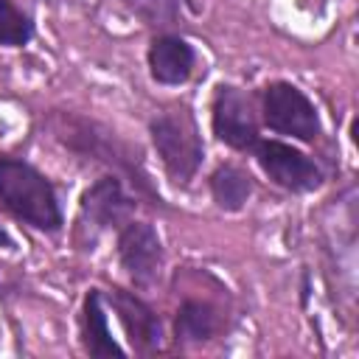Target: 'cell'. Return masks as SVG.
Masks as SVG:
<instances>
[{
    "label": "cell",
    "instance_id": "cell-5",
    "mask_svg": "<svg viewBox=\"0 0 359 359\" xmlns=\"http://www.w3.org/2000/svg\"><path fill=\"white\" fill-rule=\"evenodd\" d=\"M210 123H213V135L230 149L247 151L258 140V123H255L252 104L238 87H230V84L216 87L213 104H210Z\"/></svg>",
    "mask_w": 359,
    "mask_h": 359
},
{
    "label": "cell",
    "instance_id": "cell-4",
    "mask_svg": "<svg viewBox=\"0 0 359 359\" xmlns=\"http://www.w3.org/2000/svg\"><path fill=\"white\" fill-rule=\"evenodd\" d=\"M252 149H255L258 165L264 168V174L275 185L294 191V194H306V191L320 188L323 174H320L317 163L309 154H303L300 149L280 143V140H255Z\"/></svg>",
    "mask_w": 359,
    "mask_h": 359
},
{
    "label": "cell",
    "instance_id": "cell-13",
    "mask_svg": "<svg viewBox=\"0 0 359 359\" xmlns=\"http://www.w3.org/2000/svg\"><path fill=\"white\" fill-rule=\"evenodd\" d=\"M210 194L222 210H241L252 194V177L238 165H219L210 174Z\"/></svg>",
    "mask_w": 359,
    "mask_h": 359
},
{
    "label": "cell",
    "instance_id": "cell-9",
    "mask_svg": "<svg viewBox=\"0 0 359 359\" xmlns=\"http://www.w3.org/2000/svg\"><path fill=\"white\" fill-rule=\"evenodd\" d=\"M109 303L118 311V320H121L123 331L129 334V342H132L135 351H140V353L160 351V345H163L160 320L137 294L123 292V289H112Z\"/></svg>",
    "mask_w": 359,
    "mask_h": 359
},
{
    "label": "cell",
    "instance_id": "cell-15",
    "mask_svg": "<svg viewBox=\"0 0 359 359\" xmlns=\"http://www.w3.org/2000/svg\"><path fill=\"white\" fill-rule=\"evenodd\" d=\"M31 31V20L11 0H0V45H25Z\"/></svg>",
    "mask_w": 359,
    "mask_h": 359
},
{
    "label": "cell",
    "instance_id": "cell-12",
    "mask_svg": "<svg viewBox=\"0 0 359 359\" xmlns=\"http://www.w3.org/2000/svg\"><path fill=\"white\" fill-rule=\"evenodd\" d=\"M219 331V314L210 303L202 300H185L177 311L174 320V334L177 342L182 345H194V342H208L213 334Z\"/></svg>",
    "mask_w": 359,
    "mask_h": 359
},
{
    "label": "cell",
    "instance_id": "cell-2",
    "mask_svg": "<svg viewBox=\"0 0 359 359\" xmlns=\"http://www.w3.org/2000/svg\"><path fill=\"white\" fill-rule=\"evenodd\" d=\"M151 143L174 182H188L202 163V137L188 109H168L151 121Z\"/></svg>",
    "mask_w": 359,
    "mask_h": 359
},
{
    "label": "cell",
    "instance_id": "cell-10",
    "mask_svg": "<svg viewBox=\"0 0 359 359\" xmlns=\"http://www.w3.org/2000/svg\"><path fill=\"white\" fill-rule=\"evenodd\" d=\"M196 53L180 36H157L149 48V70L160 84H182L194 70Z\"/></svg>",
    "mask_w": 359,
    "mask_h": 359
},
{
    "label": "cell",
    "instance_id": "cell-6",
    "mask_svg": "<svg viewBox=\"0 0 359 359\" xmlns=\"http://www.w3.org/2000/svg\"><path fill=\"white\" fill-rule=\"evenodd\" d=\"M118 258L135 286H154L163 272V244L154 227L146 222H126L118 233Z\"/></svg>",
    "mask_w": 359,
    "mask_h": 359
},
{
    "label": "cell",
    "instance_id": "cell-14",
    "mask_svg": "<svg viewBox=\"0 0 359 359\" xmlns=\"http://www.w3.org/2000/svg\"><path fill=\"white\" fill-rule=\"evenodd\" d=\"M121 3L149 25H171L185 6V0H121Z\"/></svg>",
    "mask_w": 359,
    "mask_h": 359
},
{
    "label": "cell",
    "instance_id": "cell-11",
    "mask_svg": "<svg viewBox=\"0 0 359 359\" xmlns=\"http://www.w3.org/2000/svg\"><path fill=\"white\" fill-rule=\"evenodd\" d=\"M81 342L84 351L90 356H123L126 351L112 339L109 325H107V314H104V303H101V292L90 289L84 297V309H81Z\"/></svg>",
    "mask_w": 359,
    "mask_h": 359
},
{
    "label": "cell",
    "instance_id": "cell-1",
    "mask_svg": "<svg viewBox=\"0 0 359 359\" xmlns=\"http://www.w3.org/2000/svg\"><path fill=\"white\" fill-rule=\"evenodd\" d=\"M0 202L36 230L53 233L65 222L50 180L17 157H0Z\"/></svg>",
    "mask_w": 359,
    "mask_h": 359
},
{
    "label": "cell",
    "instance_id": "cell-16",
    "mask_svg": "<svg viewBox=\"0 0 359 359\" xmlns=\"http://www.w3.org/2000/svg\"><path fill=\"white\" fill-rule=\"evenodd\" d=\"M0 247H6V250H11V247H14V241H11V236H8V233H6L3 227H0Z\"/></svg>",
    "mask_w": 359,
    "mask_h": 359
},
{
    "label": "cell",
    "instance_id": "cell-8",
    "mask_svg": "<svg viewBox=\"0 0 359 359\" xmlns=\"http://www.w3.org/2000/svg\"><path fill=\"white\" fill-rule=\"evenodd\" d=\"M65 121V126L59 129V137L67 143V146H73V149H79V151H90V154H95L98 160H104V163H118L121 168H126L132 177H135V182L140 185V188H146L149 182H146V177L137 171V160L109 135V132H101L95 123H87V121H73V118H62Z\"/></svg>",
    "mask_w": 359,
    "mask_h": 359
},
{
    "label": "cell",
    "instance_id": "cell-3",
    "mask_svg": "<svg viewBox=\"0 0 359 359\" xmlns=\"http://www.w3.org/2000/svg\"><path fill=\"white\" fill-rule=\"evenodd\" d=\"M264 121L269 129L280 135H292L297 140H317L320 135V115L314 104L289 81H275L264 93Z\"/></svg>",
    "mask_w": 359,
    "mask_h": 359
},
{
    "label": "cell",
    "instance_id": "cell-7",
    "mask_svg": "<svg viewBox=\"0 0 359 359\" xmlns=\"http://www.w3.org/2000/svg\"><path fill=\"white\" fill-rule=\"evenodd\" d=\"M132 208H135V202L123 194L118 177H101L95 185H90L81 194L79 233H87V244H93L98 233H104L107 227H115V224L126 222V216L132 213Z\"/></svg>",
    "mask_w": 359,
    "mask_h": 359
}]
</instances>
